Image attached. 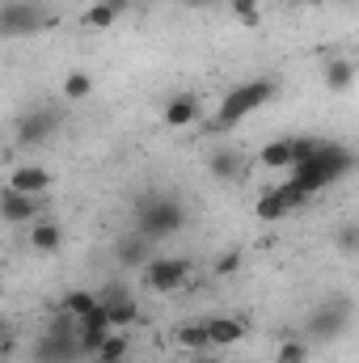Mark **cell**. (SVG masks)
<instances>
[{
    "label": "cell",
    "mask_w": 359,
    "mask_h": 363,
    "mask_svg": "<svg viewBox=\"0 0 359 363\" xmlns=\"http://www.w3.org/2000/svg\"><path fill=\"white\" fill-rule=\"evenodd\" d=\"M355 169H359L355 148H347V144H338V140H321L317 157L304 161V165H296V169L287 174V182H296L304 194H321V190H330L334 182L351 178Z\"/></svg>",
    "instance_id": "6da1fadb"
},
{
    "label": "cell",
    "mask_w": 359,
    "mask_h": 363,
    "mask_svg": "<svg viewBox=\"0 0 359 363\" xmlns=\"http://www.w3.org/2000/svg\"><path fill=\"white\" fill-rule=\"evenodd\" d=\"M186 228V203L170 190H153L136 199V233L148 241H170Z\"/></svg>",
    "instance_id": "7a4b0ae2"
},
{
    "label": "cell",
    "mask_w": 359,
    "mask_h": 363,
    "mask_svg": "<svg viewBox=\"0 0 359 363\" xmlns=\"http://www.w3.org/2000/svg\"><path fill=\"white\" fill-rule=\"evenodd\" d=\"M275 93H279L275 77H250V81H237L233 89L224 93V101L216 106L211 127H216V131H233V127H241L250 114H258V110L267 106Z\"/></svg>",
    "instance_id": "3957f363"
},
{
    "label": "cell",
    "mask_w": 359,
    "mask_h": 363,
    "mask_svg": "<svg viewBox=\"0 0 359 363\" xmlns=\"http://www.w3.org/2000/svg\"><path fill=\"white\" fill-rule=\"evenodd\" d=\"M351 330V304L347 300H321L304 317V338L309 342H334Z\"/></svg>",
    "instance_id": "277c9868"
},
{
    "label": "cell",
    "mask_w": 359,
    "mask_h": 363,
    "mask_svg": "<svg viewBox=\"0 0 359 363\" xmlns=\"http://www.w3.org/2000/svg\"><path fill=\"white\" fill-rule=\"evenodd\" d=\"M190 283V262L186 258H170V254H157L144 271H140V287L148 296H174Z\"/></svg>",
    "instance_id": "5b68a950"
},
{
    "label": "cell",
    "mask_w": 359,
    "mask_h": 363,
    "mask_svg": "<svg viewBox=\"0 0 359 363\" xmlns=\"http://www.w3.org/2000/svg\"><path fill=\"white\" fill-rule=\"evenodd\" d=\"M309 199H313V194H304L296 182H275V186H267V190L258 194L254 216H258V220H267V224H275V220H287L292 211L309 207Z\"/></svg>",
    "instance_id": "8992f818"
},
{
    "label": "cell",
    "mask_w": 359,
    "mask_h": 363,
    "mask_svg": "<svg viewBox=\"0 0 359 363\" xmlns=\"http://www.w3.org/2000/svg\"><path fill=\"white\" fill-rule=\"evenodd\" d=\"M55 131H60V114H55L51 106H34V110L17 114L13 144H17V148H43V144L55 140Z\"/></svg>",
    "instance_id": "52a82bcc"
},
{
    "label": "cell",
    "mask_w": 359,
    "mask_h": 363,
    "mask_svg": "<svg viewBox=\"0 0 359 363\" xmlns=\"http://www.w3.org/2000/svg\"><path fill=\"white\" fill-rule=\"evenodd\" d=\"M47 21H51V9L38 4V0H13V4L4 9V17H0L4 38H30V34L43 30Z\"/></svg>",
    "instance_id": "ba28073f"
},
{
    "label": "cell",
    "mask_w": 359,
    "mask_h": 363,
    "mask_svg": "<svg viewBox=\"0 0 359 363\" xmlns=\"http://www.w3.org/2000/svg\"><path fill=\"white\" fill-rule=\"evenodd\" d=\"M4 186H9V190H21V194L47 199L51 186H55V174H51L47 165H38V161H21V165H13V169L4 174Z\"/></svg>",
    "instance_id": "9c48e42d"
},
{
    "label": "cell",
    "mask_w": 359,
    "mask_h": 363,
    "mask_svg": "<svg viewBox=\"0 0 359 363\" xmlns=\"http://www.w3.org/2000/svg\"><path fill=\"white\" fill-rule=\"evenodd\" d=\"M153 245H157V241H148V237H140V233L131 228V233H123V237L114 241V262H118L123 271H144V267L157 258Z\"/></svg>",
    "instance_id": "30bf717a"
},
{
    "label": "cell",
    "mask_w": 359,
    "mask_h": 363,
    "mask_svg": "<svg viewBox=\"0 0 359 363\" xmlns=\"http://www.w3.org/2000/svg\"><path fill=\"white\" fill-rule=\"evenodd\" d=\"M0 211H4V220H9V224H38V220H43V199H38V194H21V190H9V186H4Z\"/></svg>",
    "instance_id": "8fae6325"
},
{
    "label": "cell",
    "mask_w": 359,
    "mask_h": 363,
    "mask_svg": "<svg viewBox=\"0 0 359 363\" xmlns=\"http://www.w3.org/2000/svg\"><path fill=\"white\" fill-rule=\"evenodd\" d=\"M161 118H165L170 131H186V127H194V123L203 118V101H199L194 93H174V97L165 101Z\"/></svg>",
    "instance_id": "7c38bea8"
},
{
    "label": "cell",
    "mask_w": 359,
    "mask_h": 363,
    "mask_svg": "<svg viewBox=\"0 0 359 363\" xmlns=\"http://www.w3.org/2000/svg\"><path fill=\"white\" fill-rule=\"evenodd\" d=\"M207 174L216 182H224V186H228V182H241L245 178V157H241V148H228V144H224V148H211V152H207Z\"/></svg>",
    "instance_id": "4fadbf2b"
},
{
    "label": "cell",
    "mask_w": 359,
    "mask_h": 363,
    "mask_svg": "<svg viewBox=\"0 0 359 363\" xmlns=\"http://www.w3.org/2000/svg\"><path fill=\"white\" fill-rule=\"evenodd\" d=\"M258 165L270 169V174H292V165H296V135L267 140V144L258 148Z\"/></svg>",
    "instance_id": "5bb4252c"
},
{
    "label": "cell",
    "mask_w": 359,
    "mask_h": 363,
    "mask_svg": "<svg viewBox=\"0 0 359 363\" xmlns=\"http://www.w3.org/2000/svg\"><path fill=\"white\" fill-rule=\"evenodd\" d=\"M26 245H30L34 254H43V258L60 254V250H64V224H60V220H51V216H43L38 224H30Z\"/></svg>",
    "instance_id": "9a60e30c"
},
{
    "label": "cell",
    "mask_w": 359,
    "mask_h": 363,
    "mask_svg": "<svg viewBox=\"0 0 359 363\" xmlns=\"http://www.w3.org/2000/svg\"><path fill=\"white\" fill-rule=\"evenodd\" d=\"M207 330H211V347H237L250 334L245 317H237V313H211L207 317Z\"/></svg>",
    "instance_id": "2e32d148"
},
{
    "label": "cell",
    "mask_w": 359,
    "mask_h": 363,
    "mask_svg": "<svg viewBox=\"0 0 359 363\" xmlns=\"http://www.w3.org/2000/svg\"><path fill=\"white\" fill-rule=\"evenodd\" d=\"M101 300H106V308H110V321H114V330H131V325H140L144 321V308L127 296V291H101Z\"/></svg>",
    "instance_id": "e0dca14e"
},
{
    "label": "cell",
    "mask_w": 359,
    "mask_h": 363,
    "mask_svg": "<svg viewBox=\"0 0 359 363\" xmlns=\"http://www.w3.org/2000/svg\"><path fill=\"white\" fill-rule=\"evenodd\" d=\"M359 81V64L351 55H334L330 64H326V72H321V85L330 93H351Z\"/></svg>",
    "instance_id": "ac0fdd59"
},
{
    "label": "cell",
    "mask_w": 359,
    "mask_h": 363,
    "mask_svg": "<svg viewBox=\"0 0 359 363\" xmlns=\"http://www.w3.org/2000/svg\"><path fill=\"white\" fill-rule=\"evenodd\" d=\"M174 342L190 355H203V351H216L211 347V330H207V317H194V321H182L174 330Z\"/></svg>",
    "instance_id": "d6986e66"
},
{
    "label": "cell",
    "mask_w": 359,
    "mask_h": 363,
    "mask_svg": "<svg viewBox=\"0 0 359 363\" xmlns=\"http://www.w3.org/2000/svg\"><path fill=\"white\" fill-rule=\"evenodd\" d=\"M97 304H101V291H89V287H77V291H68V296L60 300V308H64V313H72L77 321H81V317H89Z\"/></svg>",
    "instance_id": "ffe728a7"
},
{
    "label": "cell",
    "mask_w": 359,
    "mask_h": 363,
    "mask_svg": "<svg viewBox=\"0 0 359 363\" xmlns=\"http://www.w3.org/2000/svg\"><path fill=\"white\" fill-rule=\"evenodd\" d=\"M127 355H131V338H127V330H114V334L97 347L93 359L97 363H127Z\"/></svg>",
    "instance_id": "44dd1931"
},
{
    "label": "cell",
    "mask_w": 359,
    "mask_h": 363,
    "mask_svg": "<svg viewBox=\"0 0 359 363\" xmlns=\"http://www.w3.org/2000/svg\"><path fill=\"white\" fill-rule=\"evenodd\" d=\"M309 347H313V342H309L304 334H292V338H283V342L275 347V363H309V355H313Z\"/></svg>",
    "instance_id": "7402d4cb"
},
{
    "label": "cell",
    "mask_w": 359,
    "mask_h": 363,
    "mask_svg": "<svg viewBox=\"0 0 359 363\" xmlns=\"http://www.w3.org/2000/svg\"><path fill=\"white\" fill-rule=\"evenodd\" d=\"M81 21H85L89 30H110V26L118 21V9H114V4H106V0H93L89 9L81 13Z\"/></svg>",
    "instance_id": "603a6c76"
},
{
    "label": "cell",
    "mask_w": 359,
    "mask_h": 363,
    "mask_svg": "<svg viewBox=\"0 0 359 363\" xmlns=\"http://www.w3.org/2000/svg\"><path fill=\"white\" fill-rule=\"evenodd\" d=\"M60 93H64V101H85V97H93V77L77 68V72L64 77V89Z\"/></svg>",
    "instance_id": "cb8c5ba5"
},
{
    "label": "cell",
    "mask_w": 359,
    "mask_h": 363,
    "mask_svg": "<svg viewBox=\"0 0 359 363\" xmlns=\"http://www.w3.org/2000/svg\"><path fill=\"white\" fill-rule=\"evenodd\" d=\"M334 250L343 254V258H359V224H338L334 228Z\"/></svg>",
    "instance_id": "d4e9b609"
},
{
    "label": "cell",
    "mask_w": 359,
    "mask_h": 363,
    "mask_svg": "<svg viewBox=\"0 0 359 363\" xmlns=\"http://www.w3.org/2000/svg\"><path fill=\"white\" fill-rule=\"evenodd\" d=\"M228 9H233V17H237L245 30L263 26V0H228Z\"/></svg>",
    "instance_id": "484cf974"
},
{
    "label": "cell",
    "mask_w": 359,
    "mask_h": 363,
    "mask_svg": "<svg viewBox=\"0 0 359 363\" xmlns=\"http://www.w3.org/2000/svg\"><path fill=\"white\" fill-rule=\"evenodd\" d=\"M241 262H245V258H241V250H224V254L211 262V271H216V279H228V274L241 271Z\"/></svg>",
    "instance_id": "4316f807"
},
{
    "label": "cell",
    "mask_w": 359,
    "mask_h": 363,
    "mask_svg": "<svg viewBox=\"0 0 359 363\" xmlns=\"http://www.w3.org/2000/svg\"><path fill=\"white\" fill-rule=\"evenodd\" d=\"M190 363H224V359H216V355H207V351H203V355H190Z\"/></svg>",
    "instance_id": "83f0119b"
},
{
    "label": "cell",
    "mask_w": 359,
    "mask_h": 363,
    "mask_svg": "<svg viewBox=\"0 0 359 363\" xmlns=\"http://www.w3.org/2000/svg\"><path fill=\"white\" fill-rule=\"evenodd\" d=\"M106 4H114L118 13H127V9H131V0H106Z\"/></svg>",
    "instance_id": "f1b7e54d"
},
{
    "label": "cell",
    "mask_w": 359,
    "mask_h": 363,
    "mask_svg": "<svg viewBox=\"0 0 359 363\" xmlns=\"http://www.w3.org/2000/svg\"><path fill=\"white\" fill-rule=\"evenodd\" d=\"M182 4H203V0H182Z\"/></svg>",
    "instance_id": "f546056e"
},
{
    "label": "cell",
    "mask_w": 359,
    "mask_h": 363,
    "mask_svg": "<svg viewBox=\"0 0 359 363\" xmlns=\"http://www.w3.org/2000/svg\"><path fill=\"white\" fill-rule=\"evenodd\" d=\"M77 4H85V9H89V4H93V0H77Z\"/></svg>",
    "instance_id": "4dcf8cb0"
},
{
    "label": "cell",
    "mask_w": 359,
    "mask_h": 363,
    "mask_svg": "<svg viewBox=\"0 0 359 363\" xmlns=\"http://www.w3.org/2000/svg\"><path fill=\"white\" fill-rule=\"evenodd\" d=\"M127 363H131V359H127Z\"/></svg>",
    "instance_id": "1f68e13d"
}]
</instances>
